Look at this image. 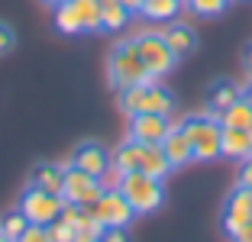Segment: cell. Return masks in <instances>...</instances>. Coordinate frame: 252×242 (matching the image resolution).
<instances>
[{"label":"cell","instance_id":"obj_1","mask_svg":"<svg viewBox=\"0 0 252 242\" xmlns=\"http://www.w3.org/2000/svg\"><path fill=\"white\" fill-rule=\"evenodd\" d=\"M107 68H110V84L117 91L133 88V84H152V81H156V74L142 65L136 42H120L117 49L110 52V65Z\"/></svg>","mask_w":252,"mask_h":242},{"label":"cell","instance_id":"obj_2","mask_svg":"<svg viewBox=\"0 0 252 242\" xmlns=\"http://www.w3.org/2000/svg\"><path fill=\"white\" fill-rule=\"evenodd\" d=\"M120 191H123L126 204L133 207V213H152L162 207L165 191L158 178H149L142 171H126L123 181H120Z\"/></svg>","mask_w":252,"mask_h":242},{"label":"cell","instance_id":"obj_3","mask_svg":"<svg viewBox=\"0 0 252 242\" xmlns=\"http://www.w3.org/2000/svg\"><path fill=\"white\" fill-rule=\"evenodd\" d=\"M120 107H123L129 117L136 113H162L168 117L171 113V97L165 88H158L156 81L152 84H133V88L120 91Z\"/></svg>","mask_w":252,"mask_h":242},{"label":"cell","instance_id":"obj_4","mask_svg":"<svg viewBox=\"0 0 252 242\" xmlns=\"http://www.w3.org/2000/svg\"><path fill=\"white\" fill-rule=\"evenodd\" d=\"M185 136L194 146V158L197 161H214L223 155V126L217 120H204V117H191L188 123H181Z\"/></svg>","mask_w":252,"mask_h":242},{"label":"cell","instance_id":"obj_5","mask_svg":"<svg viewBox=\"0 0 252 242\" xmlns=\"http://www.w3.org/2000/svg\"><path fill=\"white\" fill-rule=\"evenodd\" d=\"M104 181L94 175H88V171L81 168H65V187H62V197L71 200V204L78 207H94L97 200H100V194H104Z\"/></svg>","mask_w":252,"mask_h":242},{"label":"cell","instance_id":"obj_6","mask_svg":"<svg viewBox=\"0 0 252 242\" xmlns=\"http://www.w3.org/2000/svg\"><path fill=\"white\" fill-rule=\"evenodd\" d=\"M20 210L26 213L30 223H39V226H49L52 220H59L62 213V194H49L36 184H30V191L23 194V204Z\"/></svg>","mask_w":252,"mask_h":242},{"label":"cell","instance_id":"obj_7","mask_svg":"<svg viewBox=\"0 0 252 242\" xmlns=\"http://www.w3.org/2000/svg\"><path fill=\"white\" fill-rule=\"evenodd\" d=\"M136 49H139L142 65L156 74V78L168 74L171 68H175V61H178V59H175V52L168 49V42H165V36H158V32H146V36H139V39H136Z\"/></svg>","mask_w":252,"mask_h":242},{"label":"cell","instance_id":"obj_8","mask_svg":"<svg viewBox=\"0 0 252 242\" xmlns=\"http://www.w3.org/2000/svg\"><path fill=\"white\" fill-rule=\"evenodd\" d=\"M94 216L100 220V226H129V220L136 213H133V207L126 204L120 187H107L100 194V200L94 204Z\"/></svg>","mask_w":252,"mask_h":242},{"label":"cell","instance_id":"obj_9","mask_svg":"<svg viewBox=\"0 0 252 242\" xmlns=\"http://www.w3.org/2000/svg\"><path fill=\"white\" fill-rule=\"evenodd\" d=\"M171 120L162 113H136L129 123V139L139 146H162V139L168 136Z\"/></svg>","mask_w":252,"mask_h":242},{"label":"cell","instance_id":"obj_10","mask_svg":"<svg viewBox=\"0 0 252 242\" xmlns=\"http://www.w3.org/2000/svg\"><path fill=\"white\" fill-rule=\"evenodd\" d=\"M246 223H252V187H243V184H239L236 191L230 194V200H226V210H223V229L233 236L236 229H243Z\"/></svg>","mask_w":252,"mask_h":242},{"label":"cell","instance_id":"obj_11","mask_svg":"<svg viewBox=\"0 0 252 242\" xmlns=\"http://www.w3.org/2000/svg\"><path fill=\"white\" fill-rule=\"evenodd\" d=\"M162 152L171 161V168H185L188 161H194V146H191V139L185 136L181 126H171L168 129V136L162 139Z\"/></svg>","mask_w":252,"mask_h":242},{"label":"cell","instance_id":"obj_12","mask_svg":"<svg viewBox=\"0 0 252 242\" xmlns=\"http://www.w3.org/2000/svg\"><path fill=\"white\" fill-rule=\"evenodd\" d=\"M74 168H81V171H88V175H94V178H100L107 168H110V158H107V152L97 142H84L78 152H74V161H71Z\"/></svg>","mask_w":252,"mask_h":242},{"label":"cell","instance_id":"obj_13","mask_svg":"<svg viewBox=\"0 0 252 242\" xmlns=\"http://www.w3.org/2000/svg\"><path fill=\"white\" fill-rule=\"evenodd\" d=\"M162 36H165V42H168V49L175 52V59H185V55H191L194 45H197L194 30H191V26H185V23H171Z\"/></svg>","mask_w":252,"mask_h":242},{"label":"cell","instance_id":"obj_14","mask_svg":"<svg viewBox=\"0 0 252 242\" xmlns=\"http://www.w3.org/2000/svg\"><path fill=\"white\" fill-rule=\"evenodd\" d=\"M139 171L149 178H158V181H165L171 171V161L165 158L162 146H142V155H139Z\"/></svg>","mask_w":252,"mask_h":242},{"label":"cell","instance_id":"obj_15","mask_svg":"<svg viewBox=\"0 0 252 242\" xmlns=\"http://www.w3.org/2000/svg\"><path fill=\"white\" fill-rule=\"evenodd\" d=\"M223 155L230 158H252V139H249V129H233V126H223Z\"/></svg>","mask_w":252,"mask_h":242},{"label":"cell","instance_id":"obj_16","mask_svg":"<svg viewBox=\"0 0 252 242\" xmlns=\"http://www.w3.org/2000/svg\"><path fill=\"white\" fill-rule=\"evenodd\" d=\"M220 126H233V129H252V103L246 97L233 100L226 110H220Z\"/></svg>","mask_w":252,"mask_h":242},{"label":"cell","instance_id":"obj_17","mask_svg":"<svg viewBox=\"0 0 252 242\" xmlns=\"http://www.w3.org/2000/svg\"><path fill=\"white\" fill-rule=\"evenodd\" d=\"M129 16L133 13H129L120 0H100V30L104 32H120Z\"/></svg>","mask_w":252,"mask_h":242},{"label":"cell","instance_id":"obj_18","mask_svg":"<svg viewBox=\"0 0 252 242\" xmlns=\"http://www.w3.org/2000/svg\"><path fill=\"white\" fill-rule=\"evenodd\" d=\"M32 184L49 191V194H62V187H65V168H59V165H39L32 171Z\"/></svg>","mask_w":252,"mask_h":242},{"label":"cell","instance_id":"obj_19","mask_svg":"<svg viewBox=\"0 0 252 242\" xmlns=\"http://www.w3.org/2000/svg\"><path fill=\"white\" fill-rule=\"evenodd\" d=\"M81 20V32H100V0H71Z\"/></svg>","mask_w":252,"mask_h":242},{"label":"cell","instance_id":"obj_20","mask_svg":"<svg viewBox=\"0 0 252 242\" xmlns=\"http://www.w3.org/2000/svg\"><path fill=\"white\" fill-rule=\"evenodd\" d=\"M55 30L65 32V36L81 32V20H78V10H74L71 0H65V3H59V7H55Z\"/></svg>","mask_w":252,"mask_h":242},{"label":"cell","instance_id":"obj_21","mask_svg":"<svg viewBox=\"0 0 252 242\" xmlns=\"http://www.w3.org/2000/svg\"><path fill=\"white\" fill-rule=\"evenodd\" d=\"M139 155H142V146L139 142H123V146L117 149V152H113V165H117L120 171H139Z\"/></svg>","mask_w":252,"mask_h":242},{"label":"cell","instance_id":"obj_22","mask_svg":"<svg viewBox=\"0 0 252 242\" xmlns=\"http://www.w3.org/2000/svg\"><path fill=\"white\" fill-rule=\"evenodd\" d=\"M26 226H30V220H26V213L23 210H10L7 216H0V236L10 242H16L23 233H26Z\"/></svg>","mask_w":252,"mask_h":242},{"label":"cell","instance_id":"obj_23","mask_svg":"<svg viewBox=\"0 0 252 242\" xmlns=\"http://www.w3.org/2000/svg\"><path fill=\"white\" fill-rule=\"evenodd\" d=\"M181 0H142V16H149V20H171V16L178 13Z\"/></svg>","mask_w":252,"mask_h":242},{"label":"cell","instance_id":"obj_24","mask_svg":"<svg viewBox=\"0 0 252 242\" xmlns=\"http://www.w3.org/2000/svg\"><path fill=\"white\" fill-rule=\"evenodd\" d=\"M239 88L233 84V81H217L214 91H210V103H214V110H226L233 100H239Z\"/></svg>","mask_w":252,"mask_h":242},{"label":"cell","instance_id":"obj_25","mask_svg":"<svg viewBox=\"0 0 252 242\" xmlns=\"http://www.w3.org/2000/svg\"><path fill=\"white\" fill-rule=\"evenodd\" d=\"M185 3L197 16H220L223 10H226V3H230V0H185Z\"/></svg>","mask_w":252,"mask_h":242},{"label":"cell","instance_id":"obj_26","mask_svg":"<svg viewBox=\"0 0 252 242\" xmlns=\"http://www.w3.org/2000/svg\"><path fill=\"white\" fill-rule=\"evenodd\" d=\"M74 229H88V233H100V220L94 216V207H78V220H74Z\"/></svg>","mask_w":252,"mask_h":242},{"label":"cell","instance_id":"obj_27","mask_svg":"<svg viewBox=\"0 0 252 242\" xmlns=\"http://www.w3.org/2000/svg\"><path fill=\"white\" fill-rule=\"evenodd\" d=\"M74 233H78V229H74L71 223H65V220H52V223H49V236H52V242H74Z\"/></svg>","mask_w":252,"mask_h":242},{"label":"cell","instance_id":"obj_28","mask_svg":"<svg viewBox=\"0 0 252 242\" xmlns=\"http://www.w3.org/2000/svg\"><path fill=\"white\" fill-rule=\"evenodd\" d=\"M16 242H52V236H49V226H39V223H30V226H26V233H23Z\"/></svg>","mask_w":252,"mask_h":242},{"label":"cell","instance_id":"obj_29","mask_svg":"<svg viewBox=\"0 0 252 242\" xmlns=\"http://www.w3.org/2000/svg\"><path fill=\"white\" fill-rule=\"evenodd\" d=\"M100 242H129V236H126V226H104V233H100Z\"/></svg>","mask_w":252,"mask_h":242},{"label":"cell","instance_id":"obj_30","mask_svg":"<svg viewBox=\"0 0 252 242\" xmlns=\"http://www.w3.org/2000/svg\"><path fill=\"white\" fill-rule=\"evenodd\" d=\"M13 42H16L13 30H10L7 23H0V55H7V52L13 49Z\"/></svg>","mask_w":252,"mask_h":242},{"label":"cell","instance_id":"obj_31","mask_svg":"<svg viewBox=\"0 0 252 242\" xmlns=\"http://www.w3.org/2000/svg\"><path fill=\"white\" fill-rule=\"evenodd\" d=\"M100 181H104V187H120V181H123V171H120L117 165H110V168L100 175Z\"/></svg>","mask_w":252,"mask_h":242},{"label":"cell","instance_id":"obj_32","mask_svg":"<svg viewBox=\"0 0 252 242\" xmlns=\"http://www.w3.org/2000/svg\"><path fill=\"white\" fill-rule=\"evenodd\" d=\"M239 184H243V187H252V158L243 161V168H239Z\"/></svg>","mask_w":252,"mask_h":242},{"label":"cell","instance_id":"obj_33","mask_svg":"<svg viewBox=\"0 0 252 242\" xmlns=\"http://www.w3.org/2000/svg\"><path fill=\"white\" fill-rule=\"evenodd\" d=\"M104 233V229H100ZM100 233H88V229H78L74 233V242H100Z\"/></svg>","mask_w":252,"mask_h":242},{"label":"cell","instance_id":"obj_34","mask_svg":"<svg viewBox=\"0 0 252 242\" xmlns=\"http://www.w3.org/2000/svg\"><path fill=\"white\" fill-rule=\"evenodd\" d=\"M233 242H252V223H246L243 229H236V233H233Z\"/></svg>","mask_w":252,"mask_h":242},{"label":"cell","instance_id":"obj_35","mask_svg":"<svg viewBox=\"0 0 252 242\" xmlns=\"http://www.w3.org/2000/svg\"><path fill=\"white\" fill-rule=\"evenodd\" d=\"M120 3H123L129 13H139V10H142V0H120Z\"/></svg>","mask_w":252,"mask_h":242},{"label":"cell","instance_id":"obj_36","mask_svg":"<svg viewBox=\"0 0 252 242\" xmlns=\"http://www.w3.org/2000/svg\"><path fill=\"white\" fill-rule=\"evenodd\" d=\"M243 65H246V71H249V78H252V45L246 49V55H243Z\"/></svg>","mask_w":252,"mask_h":242},{"label":"cell","instance_id":"obj_37","mask_svg":"<svg viewBox=\"0 0 252 242\" xmlns=\"http://www.w3.org/2000/svg\"><path fill=\"white\" fill-rule=\"evenodd\" d=\"M243 97H246V100H249V103H252V84H249V91H246V94H243Z\"/></svg>","mask_w":252,"mask_h":242},{"label":"cell","instance_id":"obj_38","mask_svg":"<svg viewBox=\"0 0 252 242\" xmlns=\"http://www.w3.org/2000/svg\"><path fill=\"white\" fill-rule=\"evenodd\" d=\"M45 3H52V7H59V3H65V0H45Z\"/></svg>","mask_w":252,"mask_h":242},{"label":"cell","instance_id":"obj_39","mask_svg":"<svg viewBox=\"0 0 252 242\" xmlns=\"http://www.w3.org/2000/svg\"><path fill=\"white\" fill-rule=\"evenodd\" d=\"M0 242H10V239H3V236H0Z\"/></svg>","mask_w":252,"mask_h":242}]
</instances>
